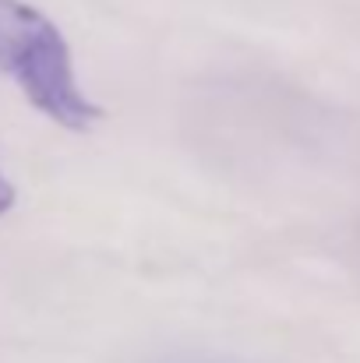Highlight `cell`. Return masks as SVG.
<instances>
[{"mask_svg": "<svg viewBox=\"0 0 360 363\" xmlns=\"http://www.w3.org/2000/svg\"><path fill=\"white\" fill-rule=\"evenodd\" d=\"M0 78L64 130H89L103 117L78 82L64 32L28 0H0Z\"/></svg>", "mask_w": 360, "mask_h": 363, "instance_id": "obj_1", "label": "cell"}, {"mask_svg": "<svg viewBox=\"0 0 360 363\" xmlns=\"http://www.w3.org/2000/svg\"><path fill=\"white\" fill-rule=\"evenodd\" d=\"M11 208H14V187H11V180L4 177V169H0V216L11 212Z\"/></svg>", "mask_w": 360, "mask_h": 363, "instance_id": "obj_2", "label": "cell"}]
</instances>
